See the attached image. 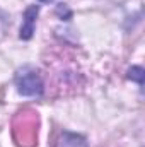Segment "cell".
Returning <instances> with one entry per match:
<instances>
[{"instance_id":"3","label":"cell","mask_w":145,"mask_h":147,"mask_svg":"<svg viewBox=\"0 0 145 147\" xmlns=\"http://www.w3.org/2000/svg\"><path fill=\"white\" fill-rule=\"evenodd\" d=\"M128 79H132V80H135L142 86L144 84V69L142 67H132L128 70Z\"/></svg>"},{"instance_id":"2","label":"cell","mask_w":145,"mask_h":147,"mask_svg":"<svg viewBox=\"0 0 145 147\" xmlns=\"http://www.w3.org/2000/svg\"><path fill=\"white\" fill-rule=\"evenodd\" d=\"M38 12H39V7L38 5H31V7L26 9V12H24V22L21 26V34H19L21 39H31L33 38Z\"/></svg>"},{"instance_id":"1","label":"cell","mask_w":145,"mask_h":147,"mask_svg":"<svg viewBox=\"0 0 145 147\" xmlns=\"http://www.w3.org/2000/svg\"><path fill=\"white\" fill-rule=\"evenodd\" d=\"M15 87L17 92L22 96H29V98H39L43 94V80L41 75L38 74L36 69L26 65L22 69H19L15 74Z\"/></svg>"},{"instance_id":"4","label":"cell","mask_w":145,"mask_h":147,"mask_svg":"<svg viewBox=\"0 0 145 147\" xmlns=\"http://www.w3.org/2000/svg\"><path fill=\"white\" fill-rule=\"evenodd\" d=\"M39 2H46V0H39Z\"/></svg>"}]
</instances>
